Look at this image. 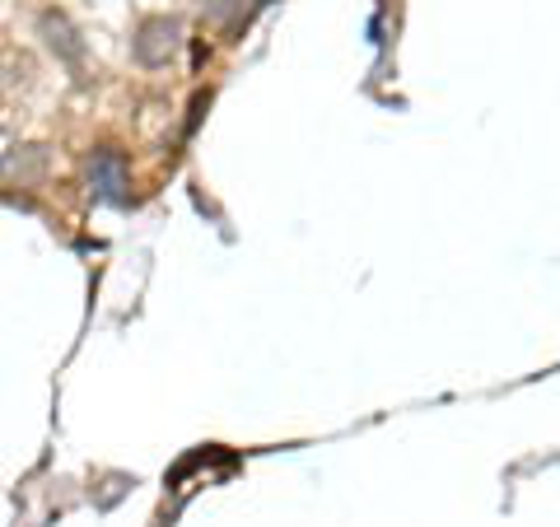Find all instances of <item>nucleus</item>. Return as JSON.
I'll use <instances>...</instances> for the list:
<instances>
[{
    "mask_svg": "<svg viewBox=\"0 0 560 527\" xmlns=\"http://www.w3.org/2000/svg\"><path fill=\"white\" fill-rule=\"evenodd\" d=\"M90 173H94V183H98V191H103V197H113V201L121 197V191H117V187H121V164L113 160V154H98Z\"/></svg>",
    "mask_w": 560,
    "mask_h": 527,
    "instance_id": "1",
    "label": "nucleus"
}]
</instances>
